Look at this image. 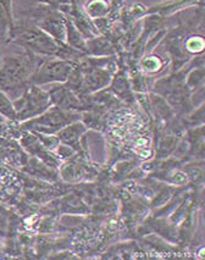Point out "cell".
<instances>
[{
  "mask_svg": "<svg viewBox=\"0 0 205 260\" xmlns=\"http://www.w3.org/2000/svg\"><path fill=\"white\" fill-rule=\"evenodd\" d=\"M38 65L31 53L4 57L0 66V90L8 96H21L31 84V77Z\"/></svg>",
  "mask_w": 205,
  "mask_h": 260,
  "instance_id": "6da1fadb",
  "label": "cell"
},
{
  "mask_svg": "<svg viewBox=\"0 0 205 260\" xmlns=\"http://www.w3.org/2000/svg\"><path fill=\"white\" fill-rule=\"evenodd\" d=\"M14 41L31 54L45 56H56L60 43L54 41L48 33L35 25L11 27Z\"/></svg>",
  "mask_w": 205,
  "mask_h": 260,
  "instance_id": "7a4b0ae2",
  "label": "cell"
},
{
  "mask_svg": "<svg viewBox=\"0 0 205 260\" xmlns=\"http://www.w3.org/2000/svg\"><path fill=\"white\" fill-rule=\"evenodd\" d=\"M81 117L80 113H75L72 110H66L59 107H50L43 114L26 120L22 127L25 129H29L31 132L38 134L53 135L64 128L65 126L78 121Z\"/></svg>",
  "mask_w": 205,
  "mask_h": 260,
  "instance_id": "3957f363",
  "label": "cell"
},
{
  "mask_svg": "<svg viewBox=\"0 0 205 260\" xmlns=\"http://www.w3.org/2000/svg\"><path fill=\"white\" fill-rule=\"evenodd\" d=\"M13 104L16 111V120L26 121L43 114L53 105V102L48 90L39 88L36 84H29Z\"/></svg>",
  "mask_w": 205,
  "mask_h": 260,
  "instance_id": "277c9868",
  "label": "cell"
},
{
  "mask_svg": "<svg viewBox=\"0 0 205 260\" xmlns=\"http://www.w3.org/2000/svg\"><path fill=\"white\" fill-rule=\"evenodd\" d=\"M76 63L72 60H49L39 63L31 77V84L44 86L48 83H62L69 80L76 69Z\"/></svg>",
  "mask_w": 205,
  "mask_h": 260,
  "instance_id": "5b68a950",
  "label": "cell"
},
{
  "mask_svg": "<svg viewBox=\"0 0 205 260\" xmlns=\"http://www.w3.org/2000/svg\"><path fill=\"white\" fill-rule=\"evenodd\" d=\"M38 27L60 44L66 43L65 17L59 13H50L38 22Z\"/></svg>",
  "mask_w": 205,
  "mask_h": 260,
  "instance_id": "8992f818",
  "label": "cell"
},
{
  "mask_svg": "<svg viewBox=\"0 0 205 260\" xmlns=\"http://www.w3.org/2000/svg\"><path fill=\"white\" fill-rule=\"evenodd\" d=\"M86 126L80 121H75L70 125L65 126L60 131L56 132V137L59 138L60 142L66 144V146L77 149L80 146V138L84 132H86Z\"/></svg>",
  "mask_w": 205,
  "mask_h": 260,
  "instance_id": "52a82bcc",
  "label": "cell"
},
{
  "mask_svg": "<svg viewBox=\"0 0 205 260\" xmlns=\"http://www.w3.org/2000/svg\"><path fill=\"white\" fill-rule=\"evenodd\" d=\"M87 53L93 54V55H108L113 53V47L108 42V39L94 38L87 42Z\"/></svg>",
  "mask_w": 205,
  "mask_h": 260,
  "instance_id": "ba28073f",
  "label": "cell"
},
{
  "mask_svg": "<svg viewBox=\"0 0 205 260\" xmlns=\"http://www.w3.org/2000/svg\"><path fill=\"white\" fill-rule=\"evenodd\" d=\"M108 11H109V3L105 0H92L86 8V14L94 19L104 16L108 14Z\"/></svg>",
  "mask_w": 205,
  "mask_h": 260,
  "instance_id": "9c48e42d",
  "label": "cell"
},
{
  "mask_svg": "<svg viewBox=\"0 0 205 260\" xmlns=\"http://www.w3.org/2000/svg\"><path fill=\"white\" fill-rule=\"evenodd\" d=\"M203 81H204V69L203 66L200 68L195 69L193 70L191 74H189L188 78L186 81V87L188 90H193V89H198L203 86Z\"/></svg>",
  "mask_w": 205,
  "mask_h": 260,
  "instance_id": "30bf717a",
  "label": "cell"
},
{
  "mask_svg": "<svg viewBox=\"0 0 205 260\" xmlns=\"http://www.w3.org/2000/svg\"><path fill=\"white\" fill-rule=\"evenodd\" d=\"M0 114L10 120H16V111H15L13 102L3 90H0Z\"/></svg>",
  "mask_w": 205,
  "mask_h": 260,
  "instance_id": "8fae6325",
  "label": "cell"
},
{
  "mask_svg": "<svg viewBox=\"0 0 205 260\" xmlns=\"http://www.w3.org/2000/svg\"><path fill=\"white\" fill-rule=\"evenodd\" d=\"M204 48V42L201 37L189 38L186 43V49L192 53H200Z\"/></svg>",
  "mask_w": 205,
  "mask_h": 260,
  "instance_id": "7c38bea8",
  "label": "cell"
},
{
  "mask_svg": "<svg viewBox=\"0 0 205 260\" xmlns=\"http://www.w3.org/2000/svg\"><path fill=\"white\" fill-rule=\"evenodd\" d=\"M158 61L159 60H156V57H147V59L143 61V69L148 72L155 71L156 69L159 68Z\"/></svg>",
  "mask_w": 205,
  "mask_h": 260,
  "instance_id": "4fadbf2b",
  "label": "cell"
}]
</instances>
